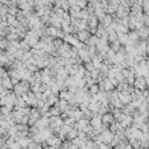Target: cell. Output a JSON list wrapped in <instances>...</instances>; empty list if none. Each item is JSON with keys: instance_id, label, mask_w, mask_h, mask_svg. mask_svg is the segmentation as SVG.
Returning <instances> with one entry per match:
<instances>
[{"instance_id": "7a4b0ae2", "label": "cell", "mask_w": 149, "mask_h": 149, "mask_svg": "<svg viewBox=\"0 0 149 149\" xmlns=\"http://www.w3.org/2000/svg\"><path fill=\"white\" fill-rule=\"evenodd\" d=\"M77 36H78V38H79L80 41H86V40L90 38V34H88L87 31H85V30H80Z\"/></svg>"}, {"instance_id": "52a82bcc", "label": "cell", "mask_w": 149, "mask_h": 149, "mask_svg": "<svg viewBox=\"0 0 149 149\" xmlns=\"http://www.w3.org/2000/svg\"><path fill=\"white\" fill-rule=\"evenodd\" d=\"M97 41H98V40H97V37H95V36H92V37H90V38H88V44L94 45V44L97 43Z\"/></svg>"}, {"instance_id": "5b68a950", "label": "cell", "mask_w": 149, "mask_h": 149, "mask_svg": "<svg viewBox=\"0 0 149 149\" xmlns=\"http://www.w3.org/2000/svg\"><path fill=\"white\" fill-rule=\"evenodd\" d=\"M86 126H87V121H86V120H79V122H78V127H79V128L84 129Z\"/></svg>"}, {"instance_id": "9c48e42d", "label": "cell", "mask_w": 149, "mask_h": 149, "mask_svg": "<svg viewBox=\"0 0 149 149\" xmlns=\"http://www.w3.org/2000/svg\"><path fill=\"white\" fill-rule=\"evenodd\" d=\"M90 91H91L92 93H98V91H99V86H98V85H92L91 88H90Z\"/></svg>"}, {"instance_id": "6da1fadb", "label": "cell", "mask_w": 149, "mask_h": 149, "mask_svg": "<svg viewBox=\"0 0 149 149\" xmlns=\"http://www.w3.org/2000/svg\"><path fill=\"white\" fill-rule=\"evenodd\" d=\"M8 74V73H7ZM7 74H5V76H2V79H1V85H2V87L5 88V90H10V88H13V83H12V79H10V77H8Z\"/></svg>"}, {"instance_id": "30bf717a", "label": "cell", "mask_w": 149, "mask_h": 149, "mask_svg": "<svg viewBox=\"0 0 149 149\" xmlns=\"http://www.w3.org/2000/svg\"><path fill=\"white\" fill-rule=\"evenodd\" d=\"M61 97H62L63 99H68V98H69V93L65 92V91H63V92L61 93Z\"/></svg>"}, {"instance_id": "8992f818", "label": "cell", "mask_w": 149, "mask_h": 149, "mask_svg": "<svg viewBox=\"0 0 149 149\" xmlns=\"http://www.w3.org/2000/svg\"><path fill=\"white\" fill-rule=\"evenodd\" d=\"M48 143L51 144V146H55V144L58 143V139H56V137H50V139L48 140Z\"/></svg>"}, {"instance_id": "ba28073f", "label": "cell", "mask_w": 149, "mask_h": 149, "mask_svg": "<svg viewBox=\"0 0 149 149\" xmlns=\"http://www.w3.org/2000/svg\"><path fill=\"white\" fill-rule=\"evenodd\" d=\"M59 107H54V108H51L50 109V112H51V114L52 115H57V114H59Z\"/></svg>"}, {"instance_id": "3957f363", "label": "cell", "mask_w": 149, "mask_h": 149, "mask_svg": "<svg viewBox=\"0 0 149 149\" xmlns=\"http://www.w3.org/2000/svg\"><path fill=\"white\" fill-rule=\"evenodd\" d=\"M102 120H104L105 122H111V121L113 120V116H112L111 114H105V115H102Z\"/></svg>"}, {"instance_id": "8fae6325", "label": "cell", "mask_w": 149, "mask_h": 149, "mask_svg": "<svg viewBox=\"0 0 149 149\" xmlns=\"http://www.w3.org/2000/svg\"><path fill=\"white\" fill-rule=\"evenodd\" d=\"M9 1H10V2H16L17 0H9Z\"/></svg>"}, {"instance_id": "277c9868", "label": "cell", "mask_w": 149, "mask_h": 149, "mask_svg": "<svg viewBox=\"0 0 149 149\" xmlns=\"http://www.w3.org/2000/svg\"><path fill=\"white\" fill-rule=\"evenodd\" d=\"M92 126L99 127V126H100V119H99V118H93V119H92Z\"/></svg>"}]
</instances>
